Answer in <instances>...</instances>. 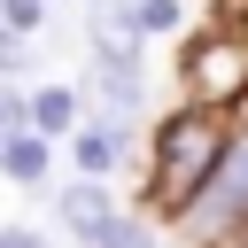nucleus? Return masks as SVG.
I'll return each instance as SVG.
<instances>
[{"label": "nucleus", "mask_w": 248, "mask_h": 248, "mask_svg": "<svg viewBox=\"0 0 248 248\" xmlns=\"http://www.w3.org/2000/svg\"><path fill=\"white\" fill-rule=\"evenodd\" d=\"M46 16H54V0H0V31H16V39H39Z\"/></svg>", "instance_id": "8"}, {"label": "nucleus", "mask_w": 248, "mask_h": 248, "mask_svg": "<svg viewBox=\"0 0 248 248\" xmlns=\"http://www.w3.org/2000/svg\"><path fill=\"white\" fill-rule=\"evenodd\" d=\"M178 101H202V108H225V116L248 108V31L240 23L209 16L178 39Z\"/></svg>", "instance_id": "2"}, {"label": "nucleus", "mask_w": 248, "mask_h": 248, "mask_svg": "<svg viewBox=\"0 0 248 248\" xmlns=\"http://www.w3.org/2000/svg\"><path fill=\"white\" fill-rule=\"evenodd\" d=\"M78 85H85L93 108H108V116H124V124L147 116V70H132V62H85Z\"/></svg>", "instance_id": "5"}, {"label": "nucleus", "mask_w": 248, "mask_h": 248, "mask_svg": "<svg viewBox=\"0 0 248 248\" xmlns=\"http://www.w3.org/2000/svg\"><path fill=\"white\" fill-rule=\"evenodd\" d=\"M46 202H54V217H62V240H78V248H101V240H108V225L124 217L116 178H62Z\"/></svg>", "instance_id": "4"}, {"label": "nucleus", "mask_w": 248, "mask_h": 248, "mask_svg": "<svg viewBox=\"0 0 248 248\" xmlns=\"http://www.w3.org/2000/svg\"><path fill=\"white\" fill-rule=\"evenodd\" d=\"M124 8H132V23H140L147 39H186V31H194V8H186V0H124Z\"/></svg>", "instance_id": "7"}, {"label": "nucleus", "mask_w": 248, "mask_h": 248, "mask_svg": "<svg viewBox=\"0 0 248 248\" xmlns=\"http://www.w3.org/2000/svg\"><path fill=\"white\" fill-rule=\"evenodd\" d=\"M54 8H78V0H54Z\"/></svg>", "instance_id": "12"}, {"label": "nucleus", "mask_w": 248, "mask_h": 248, "mask_svg": "<svg viewBox=\"0 0 248 248\" xmlns=\"http://www.w3.org/2000/svg\"><path fill=\"white\" fill-rule=\"evenodd\" d=\"M232 248H248V232H240V240H232Z\"/></svg>", "instance_id": "13"}, {"label": "nucleus", "mask_w": 248, "mask_h": 248, "mask_svg": "<svg viewBox=\"0 0 248 248\" xmlns=\"http://www.w3.org/2000/svg\"><path fill=\"white\" fill-rule=\"evenodd\" d=\"M155 225H163V217H147V209H124V217L108 225V240H101V248H163V240H155Z\"/></svg>", "instance_id": "9"}, {"label": "nucleus", "mask_w": 248, "mask_h": 248, "mask_svg": "<svg viewBox=\"0 0 248 248\" xmlns=\"http://www.w3.org/2000/svg\"><path fill=\"white\" fill-rule=\"evenodd\" d=\"M186 248H232L240 232H248V108H240V124H232V147H225V163L209 170V186L186 202V217L170 225Z\"/></svg>", "instance_id": "3"}, {"label": "nucleus", "mask_w": 248, "mask_h": 248, "mask_svg": "<svg viewBox=\"0 0 248 248\" xmlns=\"http://www.w3.org/2000/svg\"><path fill=\"white\" fill-rule=\"evenodd\" d=\"M0 248H46L39 225H0Z\"/></svg>", "instance_id": "10"}, {"label": "nucleus", "mask_w": 248, "mask_h": 248, "mask_svg": "<svg viewBox=\"0 0 248 248\" xmlns=\"http://www.w3.org/2000/svg\"><path fill=\"white\" fill-rule=\"evenodd\" d=\"M232 124H240V116L202 108V101L163 108V116L140 132V209H147V217H163V225H178V217H186V202H194V194L209 186V170L225 163Z\"/></svg>", "instance_id": "1"}, {"label": "nucleus", "mask_w": 248, "mask_h": 248, "mask_svg": "<svg viewBox=\"0 0 248 248\" xmlns=\"http://www.w3.org/2000/svg\"><path fill=\"white\" fill-rule=\"evenodd\" d=\"M209 16H217V23H240V31H248V0H209Z\"/></svg>", "instance_id": "11"}, {"label": "nucleus", "mask_w": 248, "mask_h": 248, "mask_svg": "<svg viewBox=\"0 0 248 248\" xmlns=\"http://www.w3.org/2000/svg\"><path fill=\"white\" fill-rule=\"evenodd\" d=\"M0 170H8V186L46 194V178H54V140H46V132H8V140H0Z\"/></svg>", "instance_id": "6"}]
</instances>
